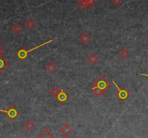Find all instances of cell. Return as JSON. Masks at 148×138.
<instances>
[{
	"label": "cell",
	"mask_w": 148,
	"mask_h": 138,
	"mask_svg": "<svg viewBox=\"0 0 148 138\" xmlns=\"http://www.w3.org/2000/svg\"><path fill=\"white\" fill-rule=\"evenodd\" d=\"M53 41V39L48 41L45 42V43H42V44L38 45V46H36V47L33 48V49H30V50H26V49H24V48H21V49H20V50H19L17 52L16 55H17V56L19 58V59H20V60H25V59L27 57V56H28L30 51H32L36 50V49H38V48L42 47V46H46V45L49 44V43H51Z\"/></svg>",
	"instance_id": "cell-1"
},
{
	"label": "cell",
	"mask_w": 148,
	"mask_h": 138,
	"mask_svg": "<svg viewBox=\"0 0 148 138\" xmlns=\"http://www.w3.org/2000/svg\"><path fill=\"white\" fill-rule=\"evenodd\" d=\"M92 86L97 87V88L106 91L111 87V83L103 76H101L96 81H95Z\"/></svg>",
	"instance_id": "cell-2"
},
{
	"label": "cell",
	"mask_w": 148,
	"mask_h": 138,
	"mask_svg": "<svg viewBox=\"0 0 148 138\" xmlns=\"http://www.w3.org/2000/svg\"><path fill=\"white\" fill-rule=\"evenodd\" d=\"M112 82L114 83V85L116 87L117 90V93H116V95L119 98V100H121V101H125L127 98L130 97V93H129L128 91H127V89H125L124 88H120L114 80H112Z\"/></svg>",
	"instance_id": "cell-3"
},
{
	"label": "cell",
	"mask_w": 148,
	"mask_h": 138,
	"mask_svg": "<svg viewBox=\"0 0 148 138\" xmlns=\"http://www.w3.org/2000/svg\"><path fill=\"white\" fill-rule=\"evenodd\" d=\"M0 111L4 113V114H6V116H7L11 121H14V120L18 117L19 114H20L19 111H17V108H16L14 106H11L7 110L0 109Z\"/></svg>",
	"instance_id": "cell-4"
},
{
	"label": "cell",
	"mask_w": 148,
	"mask_h": 138,
	"mask_svg": "<svg viewBox=\"0 0 148 138\" xmlns=\"http://www.w3.org/2000/svg\"><path fill=\"white\" fill-rule=\"evenodd\" d=\"M69 98V95L64 91L63 89L60 90V92H59V95H58L56 99L61 103V104H64L66 101Z\"/></svg>",
	"instance_id": "cell-5"
},
{
	"label": "cell",
	"mask_w": 148,
	"mask_h": 138,
	"mask_svg": "<svg viewBox=\"0 0 148 138\" xmlns=\"http://www.w3.org/2000/svg\"><path fill=\"white\" fill-rule=\"evenodd\" d=\"M10 65V62L1 55H0V74L2 73Z\"/></svg>",
	"instance_id": "cell-6"
},
{
	"label": "cell",
	"mask_w": 148,
	"mask_h": 138,
	"mask_svg": "<svg viewBox=\"0 0 148 138\" xmlns=\"http://www.w3.org/2000/svg\"><path fill=\"white\" fill-rule=\"evenodd\" d=\"M59 131H60V133H62L64 136H68L71 133H72V128H71L68 124H65L61 127Z\"/></svg>",
	"instance_id": "cell-7"
},
{
	"label": "cell",
	"mask_w": 148,
	"mask_h": 138,
	"mask_svg": "<svg viewBox=\"0 0 148 138\" xmlns=\"http://www.w3.org/2000/svg\"><path fill=\"white\" fill-rule=\"evenodd\" d=\"M87 60L91 65H95L96 62H98V61L99 60V58L98 56L95 54V53H91L89 56L87 57Z\"/></svg>",
	"instance_id": "cell-8"
},
{
	"label": "cell",
	"mask_w": 148,
	"mask_h": 138,
	"mask_svg": "<svg viewBox=\"0 0 148 138\" xmlns=\"http://www.w3.org/2000/svg\"><path fill=\"white\" fill-rule=\"evenodd\" d=\"M79 40L83 44H86V43H88L90 41V36L88 33H85L81 35L80 37L79 38Z\"/></svg>",
	"instance_id": "cell-9"
},
{
	"label": "cell",
	"mask_w": 148,
	"mask_h": 138,
	"mask_svg": "<svg viewBox=\"0 0 148 138\" xmlns=\"http://www.w3.org/2000/svg\"><path fill=\"white\" fill-rule=\"evenodd\" d=\"M91 91H92V93L95 95L96 97H101L104 93L106 92L105 91H103V90L100 89V88H97V87L92 86V89H91Z\"/></svg>",
	"instance_id": "cell-10"
},
{
	"label": "cell",
	"mask_w": 148,
	"mask_h": 138,
	"mask_svg": "<svg viewBox=\"0 0 148 138\" xmlns=\"http://www.w3.org/2000/svg\"><path fill=\"white\" fill-rule=\"evenodd\" d=\"M46 69H47L48 72H49L50 73H53V72H54L56 70V69H57V66H56L53 62H49V63L46 65Z\"/></svg>",
	"instance_id": "cell-11"
},
{
	"label": "cell",
	"mask_w": 148,
	"mask_h": 138,
	"mask_svg": "<svg viewBox=\"0 0 148 138\" xmlns=\"http://www.w3.org/2000/svg\"><path fill=\"white\" fill-rule=\"evenodd\" d=\"M37 138H56L48 130H45Z\"/></svg>",
	"instance_id": "cell-12"
},
{
	"label": "cell",
	"mask_w": 148,
	"mask_h": 138,
	"mask_svg": "<svg viewBox=\"0 0 148 138\" xmlns=\"http://www.w3.org/2000/svg\"><path fill=\"white\" fill-rule=\"evenodd\" d=\"M12 29L13 32H14V33H16V34H19V33L22 31V30H23V27H22V26L20 25V24L16 23V24H14V25L12 26Z\"/></svg>",
	"instance_id": "cell-13"
},
{
	"label": "cell",
	"mask_w": 148,
	"mask_h": 138,
	"mask_svg": "<svg viewBox=\"0 0 148 138\" xmlns=\"http://www.w3.org/2000/svg\"><path fill=\"white\" fill-rule=\"evenodd\" d=\"M59 92H60V91H59L56 87H53V88L50 90V91H49V93H50L52 96L56 98L58 95H59Z\"/></svg>",
	"instance_id": "cell-14"
},
{
	"label": "cell",
	"mask_w": 148,
	"mask_h": 138,
	"mask_svg": "<svg viewBox=\"0 0 148 138\" xmlns=\"http://www.w3.org/2000/svg\"><path fill=\"white\" fill-rule=\"evenodd\" d=\"M25 25L26 27L28 29H31L33 28V27L35 26V22L33 21V19L32 18H29L28 20H27L25 21Z\"/></svg>",
	"instance_id": "cell-15"
},
{
	"label": "cell",
	"mask_w": 148,
	"mask_h": 138,
	"mask_svg": "<svg viewBox=\"0 0 148 138\" xmlns=\"http://www.w3.org/2000/svg\"><path fill=\"white\" fill-rule=\"evenodd\" d=\"M24 127H25V128L27 130V131H30V130H32L33 128H34L35 124H33V123L30 120H28V121L26 122L25 124H24Z\"/></svg>",
	"instance_id": "cell-16"
},
{
	"label": "cell",
	"mask_w": 148,
	"mask_h": 138,
	"mask_svg": "<svg viewBox=\"0 0 148 138\" xmlns=\"http://www.w3.org/2000/svg\"><path fill=\"white\" fill-rule=\"evenodd\" d=\"M130 54V51H129L127 49H123L119 53V55L123 58V59H127V57H129Z\"/></svg>",
	"instance_id": "cell-17"
},
{
	"label": "cell",
	"mask_w": 148,
	"mask_h": 138,
	"mask_svg": "<svg viewBox=\"0 0 148 138\" xmlns=\"http://www.w3.org/2000/svg\"><path fill=\"white\" fill-rule=\"evenodd\" d=\"M77 5L83 10H85V9L88 7V4H87L86 0H78Z\"/></svg>",
	"instance_id": "cell-18"
},
{
	"label": "cell",
	"mask_w": 148,
	"mask_h": 138,
	"mask_svg": "<svg viewBox=\"0 0 148 138\" xmlns=\"http://www.w3.org/2000/svg\"><path fill=\"white\" fill-rule=\"evenodd\" d=\"M86 2L88 4V7L89 8H92L96 4L97 0H86Z\"/></svg>",
	"instance_id": "cell-19"
},
{
	"label": "cell",
	"mask_w": 148,
	"mask_h": 138,
	"mask_svg": "<svg viewBox=\"0 0 148 138\" xmlns=\"http://www.w3.org/2000/svg\"><path fill=\"white\" fill-rule=\"evenodd\" d=\"M111 3L115 6H119L122 3L123 0H111Z\"/></svg>",
	"instance_id": "cell-20"
},
{
	"label": "cell",
	"mask_w": 148,
	"mask_h": 138,
	"mask_svg": "<svg viewBox=\"0 0 148 138\" xmlns=\"http://www.w3.org/2000/svg\"><path fill=\"white\" fill-rule=\"evenodd\" d=\"M4 51V49L2 47V46L0 45V55H1V54Z\"/></svg>",
	"instance_id": "cell-21"
},
{
	"label": "cell",
	"mask_w": 148,
	"mask_h": 138,
	"mask_svg": "<svg viewBox=\"0 0 148 138\" xmlns=\"http://www.w3.org/2000/svg\"><path fill=\"white\" fill-rule=\"evenodd\" d=\"M141 75H143V76H145V77H148V75L147 74H144V73H142Z\"/></svg>",
	"instance_id": "cell-22"
},
{
	"label": "cell",
	"mask_w": 148,
	"mask_h": 138,
	"mask_svg": "<svg viewBox=\"0 0 148 138\" xmlns=\"http://www.w3.org/2000/svg\"><path fill=\"white\" fill-rule=\"evenodd\" d=\"M146 49H147V50L148 51V45L147 46V48H146Z\"/></svg>",
	"instance_id": "cell-23"
},
{
	"label": "cell",
	"mask_w": 148,
	"mask_h": 138,
	"mask_svg": "<svg viewBox=\"0 0 148 138\" xmlns=\"http://www.w3.org/2000/svg\"><path fill=\"white\" fill-rule=\"evenodd\" d=\"M147 84H148V80H147Z\"/></svg>",
	"instance_id": "cell-24"
},
{
	"label": "cell",
	"mask_w": 148,
	"mask_h": 138,
	"mask_svg": "<svg viewBox=\"0 0 148 138\" xmlns=\"http://www.w3.org/2000/svg\"><path fill=\"white\" fill-rule=\"evenodd\" d=\"M147 108H148V106H147Z\"/></svg>",
	"instance_id": "cell-25"
}]
</instances>
